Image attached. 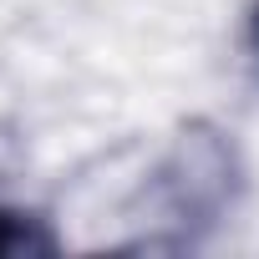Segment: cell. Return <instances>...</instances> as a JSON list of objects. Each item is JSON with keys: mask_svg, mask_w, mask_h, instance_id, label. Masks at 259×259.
I'll use <instances>...</instances> for the list:
<instances>
[{"mask_svg": "<svg viewBox=\"0 0 259 259\" xmlns=\"http://www.w3.org/2000/svg\"><path fill=\"white\" fill-rule=\"evenodd\" d=\"M56 239L36 213L21 208H0V259H31V254H51Z\"/></svg>", "mask_w": 259, "mask_h": 259, "instance_id": "cell-1", "label": "cell"}, {"mask_svg": "<svg viewBox=\"0 0 259 259\" xmlns=\"http://www.w3.org/2000/svg\"><path fill=\"white\" fill-rule=\"evenodd\" d=\"M254 36H259V11H254Z\"/></svg>", "mask_w": 259, "mask_h": 259, "instance_id": "cell-2", "label": "cell"}]
</instances>
